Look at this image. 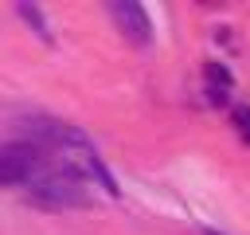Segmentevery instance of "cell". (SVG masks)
Masks as SVG:
<instances>
[{
  "label": "cell",
  "mask_w": 250,
  "mask_h": 235,
  "mask_svg": "<svg viewBox=\"0 0 250 235\" xmlns=\"http://www.w3.org/2000/svg\"><path fill=\"white\" fill-rule=\"evenodd\" d=\"M109 16H113V24L121 27V35H125L129 43L145 47V43L152 39V24H148V12H145L141 4H133V0H113V4H109Z\"/></svg>",
  "instance_id": "3957f363"
},
{
  "label": "cell",
  "mask_w": 250,
  "mask_h": 235,
  "mask_svg": "<svg viewBox=\"0 0 250 235\" xmlns=\"http://www.w3.org/2000/svg\"><path fill=\"white\" fill-rule=\"evenodd\" d=\"M207 78H211V86H215V90H219V86H223V90L230 86V70H227L223 63H207Z\"/></svg>",
  "instance_id": "5b68a950"
},
{
  "label": "cell",
  "mask_w": 250,
  "mask_h": 235,
  "mask_svg": "<svg viewBox=\"0 0 250 235\" xmlns=\"http://www.w3.org/2000/svg\"><path fill=\"white\" fill-rule=\"evenodd\" d=\"M207 235H215V231H207Z\"/></svg>",
  "instance_id": "52a82bcc"
},
{
  "label": "cell",
  "mask_w": 250,
  "mask_h": 235,
  "mask_svg": "<svg viewBox=\"0 0 250 235\" xmlns=\"http://www.w3.org/2000/svg\"><path fill=\"white\" fill-rule=\"evenodd\" d=\"M230 118H234L238 137H242V141H250V110H246V106H234V110H230Z\"/></svg>",
  "instance_id": "8992f818"
},
{
  "label": "cell",
  "mask_w": 250,
  "mask_h": 235,
  "mask_svg": "<svg viewBox=\"0 0 250 235\" xmlns=\"http://www.w3.org/2000/svg\"><path fill=\"white\" fill-rule=\"evenodd\" d=\"M27 192H31V200H39V204H47V208H86V204H90V188H86V180H82L70 164L51 168V164L43 161L39 172L27 180Z\"/></svg>",
  "instance_id": "6da1fadb"
},
{
  "label": "cell",
  "mask_w": 250,
  "mask_h": 235,
  "mask_svg": "<svg viewBox=\"0 0 250 235\" xmlns=\"http://www.w3.org/2000/svg\"><path fill=\"white\" fill-rule=\"evenodd\" d=\"M20 16H23V20H27V24L39 31V39H43V43H51V27H47V20H43V12H39V8H31V4H20Z\"/></svg>",
  "instance_id": "277c9868"
},
{
  "label": "cell",
  "mask_w": 250,
  "mask_h": 235,
  "mask_svg": "<svg viewBox=\"0 0 250 235\" xmlns=\"http://www.w3.org/2000/svg\"><path fill=\"white\" fill-rule=\"evenodd\" d=\"M43 157L35 145H0V184H27Z\"/></svg>",
  "instance_id": "7a4b0ae2"
}]
</instances>
